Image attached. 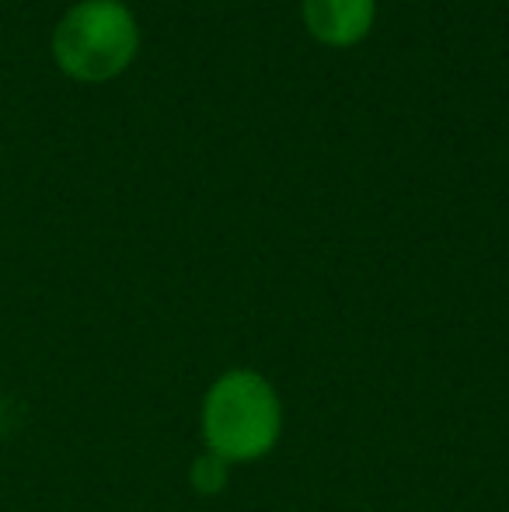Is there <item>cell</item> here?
I'll list each match as a JSON object with an SVG mask.
<instances>
[{
  "label": "cell",
  "mask_w": 509,
  "mask_h": 512,
  "mask_svg": "<svg viewBox=\"0 0 509 512\" xmlns=\"http://www.w3.org/2000/svg\"><path fill=\"white\" fill-rule=\"evenodd\" d=\"M140 49V28L123 0H81L53 32V60L81 84L116 81Z\"/></svg>",
  "instance_id": "cell-1"
},
{
  "label": "cell",
  "mask_w": 509,
  "mask_h": 512,
  "mask_svg": "<svg viewBox=\"0 0 509 512\" xmlns=\"http://www.w3.org/2000/svg\"><path fill=\"white\" fill-rule=\"evenodd\" d=\"M227 481V460L213 457V453H206V457L196 460V467H192V485L199 488V492H220Z\"/></svg>",
  "instance_id": "cell-4"
},
{
  "label": "cell",
  "mask_w": 509,
  "mask_h": 512,
  "mask_svg": "<svg viewBox=\"0 0 509 512\" xmlns=\"http://www.w3.org/2000/svg\"><path fill=\"white\" fill-rule=\"evenodd\" d=\"M304 28L328 49H349L370 35L377 0H300Z\"/></svg>",
  "instance_id": "cell-3"
},
{
  "label": "cell",
  "mask_w": 509,
  "mask_h": 512,
  "mask_svg": "<svg viewBox=\"0 0 509 512\" xmlns=\"http://www.w3.org/2000/svg\"><path fill=\"white\" fill-rule=\"evenodd\" d=\"M279 398L252 370H231L210 387L203 405V436L210 453L227 464H248L276 446Z\"/></svg>",
  "instance_id": "cell-2"
}]
</instances>
